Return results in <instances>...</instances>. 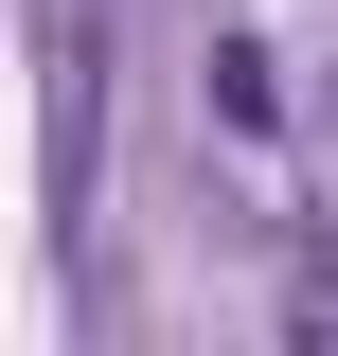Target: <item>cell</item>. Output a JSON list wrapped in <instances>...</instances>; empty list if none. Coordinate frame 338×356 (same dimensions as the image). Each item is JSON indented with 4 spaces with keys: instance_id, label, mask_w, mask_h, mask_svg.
I'll use <instances>...</instances> for the list:
<instances>
[{
    "instance_id": "1",
    "label": "cell",
    "mask_w": 338,
    "mask_h": 356,
    "mask_svg": "<svg viewBox=\"0 0 338 356\" xmlns=\"http://www.w3.org/2000/svg\"><path fill=\"white\" fill-rule=\"evenodd\" d=\"M285 339H338V250H285Z\"/></svg>"
}]
</instances>
